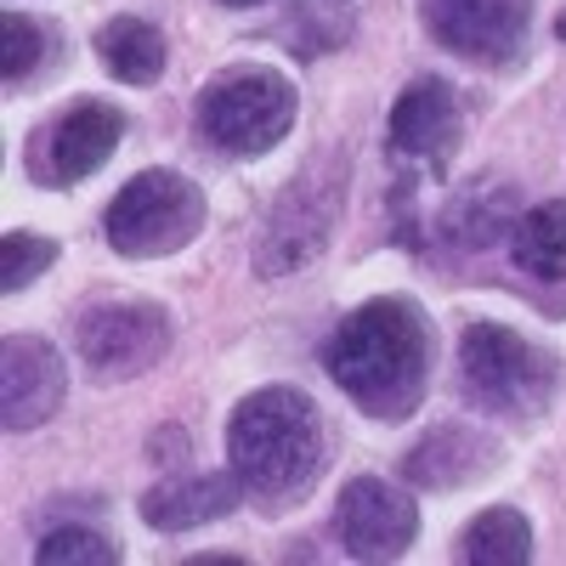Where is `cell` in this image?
<instances>
[{"mask_svg":"<svg viewBox=\"0 0 566 566\" xmlns=\"http://www.w3.org/2000/svg\"><path fill=\"white\" fill-rule=\"evenodd\" d=\"M312 7H328V12H346L352 0H312Z\"/></svg>","mask_w":566,"mask_h":566,"instance_id":"603a6c76","label":"cell"},{"mask_svg":"<svg viewBox=\"0 0 566 566\" xmlns=\"http://www.w3.org/2000/svg\"><path fill=\"white\" fill-rule=\"evenodd\" d=\"M205 221H210V205H205V187L193 176L142 170L103 210V239L130 261H159V255H176L193 244L205 232Z\"/></svg>","mask_w":566,"mask_h":566,"instance_id":"5b68a950","label":"cell"},{"mask_svg":"<svg viewBox=\"0 0 566 566\" xmlns=\"http://www.w3.org/2000/svg\"><path fill=\"white\" fill-rule=\"evenodd\" d=\"M57 29L34 18V12H7L0 18V74H7V85H34L45 69L57 63Z\"/></svg>","mask_w":566,"mask_h":566,"instance_id":"d6986e66","label":"cell"},{"mask_svg":"<svg viewBox=\"0 0 566 566\" xmlns=\"http://www.w3.org/2000/svg\"><path fill=\"white\" fill-rule=\"evenodd\" d=\"M227 464L261 510L295 504L323 470V413L301 386H261L227 419Z\"/></svg>","mask_w":566,"mask_h":566,"instance_id":"7a4b0ae2","label":"cell"},{"mask_svg":"<svg viewBox=\"0 0 566 566\" xmlns=\"http://www.w3.org/2000/svg\"><path fill=\"white\" fill-rule=\"evenodd\" d=\"M52 266H57V239H45V232L18 227V232L0 239V290H7V295L29 290V283L40 272H52Z\"/></svg>","mask_w":566,"mask_h":566,"instance_id":"44dd1931","label":"cell"},{"mask_svg":"<svg viewBox=\"0 0 566 566\" xmlns=\"http://www.w3.org/2000/svg\"><path fill=\"white\" fill-rule=\"evenodd\" d=\"M34 560L40 566H119L125 549H119V538H108L97 527H52L34 544Z\"/></svg>","mask_w":566,"mask_h":566,"instance_id":"ffe728a7","label":"cell"},{"mask_svg":"<svg viewBox=\"0 0 566 566\" xmlns=\"http://www.w3.org/2000/svg\"><path fill=\"white\" fill-rule=\"evenodd\" d=\"M340 210H346V159L323 154L283 187V199L272 205L266 239L255 250L261 277H290L306 261H317L328 250V239H335Z\"/></svg>","mask_w":566,"mask_h":566,"instance_id":"52a82bcc","label":"cell"},{"mask_svg":"<svg viewBox=\"0 0 566 566\" xmlns=\"http://www.w3.org/2000/svg\"><path fill=\"white\" fill-rule=\"evenodd\" d=\"M69 402V357L45 335H7L0 346V424L12 437L40 431Z\"/></svg>","mask_w":566,"mask_h":566,"instance_id":"30bf717a","label":"cell"},{"mask_svg":"<svg viewBox=\"0 0 566 566\" xmlns=\"http://www.w3.org/2000/svg\"><path fill=\"white\" fill-rule=\"evenodd\" d=\"M295 80L272 63H232L199 91V136L227 159H261L295 130Z\"/></svg>","mask_w":566,"mask_h":566,"instance_id":"277c9868","label":"cell"},{"mask_svg":"<svg viewBox=\"0 0 566 566\" xmlns=\"http://www.w3.org/2000/svg\"><path fill=\"white\" fill-rule=\"evenodd\" d=\"M504 459L499 437L482 431V424H464V419H448V424H431L408 453H402V476L413 488H431V493H459L470 482L493 476Z\"/></svg>","mask_w":566,"mask_h":566,"instance_id":"4fadbf2b","label":"cell"},{"mask_svg":"<svg viewBox=\"0 0 566 566\" xmlns=\"http://www.w3.org/2000/svg\"><path fill=\"white\" fill-rule=\"evenodd\" d=\"M216 7H227V12H244V7H266V0H216Z\"/></svg>","mask_w":566,"mask_h":566,"instance_id":"7402d4cb","label":"cell"},{"mask_svg":"<svg viewBox=\"0 0 566 566\" xmlns=\"http://www.w3.org/2000/svg\"><path fill=\"white\" fill-rule=\"evenodd\" d=\"M459 386L482 413L538 419L560 391V357L522 328L476 317L459 335Z\"/></svg>","mask_w":566,"mask_h":566,"instance_id":"3957f363","label":"cell"},{"mask_svg":"<svg viewBox=\"0 0 566 566\" xmlns=\"http://www.w3.org/2000/svg\"><path fill=\"white\" fill-rule=\"evenodd\" d=\"M555 40H560V45H566V12H560V18H555Z\"/></svg>","mask_w":566,"mask_h":566,"instance_id":"cb8c5ba5","label":"cell"},{"mask_svg":"<svg viewBox=\"0 0 566 566\" xmlns=\"http://www.w3.org/2000/svg\"><path fill=\"white\" fill-rule=\"evenodd\" d=\"M437 328L413 295H374L346 312L323 340V374L368 419L402 424L431 391Z\"/></svg>","mask_w":566,"mask_h":566,"instance_id":"6da1fadb","label":"cell"},{"mask_svg":"<svg viewBox=\"0 0 566 566\" xmlns=\"http://www.w3.org/2000/svg\"><path fill=\"white\" fill-rule=\"evenodd\" d=\"M459 130H464V114L442 74H419L391 103V119H386L391 154L408 165H431V170L448 165V154L459 148Z\"/></svg>","mask_w":566,"mask_h":566,"instance_id":"7c38bea8","label":"cell"},{"mask_svg":"<svg viewBox=\"0 0 566 566\" xmlns=\"http://www.w3.org/2000/svg\"><path fill=\"white\" fill-rule=\"evenodd\" d=\"M459 560L476 566H527L533 560V522L510 504L482 510L476 522L459 533Z\"/></svg>","mask_w":566,"mask_h":566,"instance_id":"ac0fdd59","label":"cell"},{"mask_svg":"<svg viewBox=\"0 0 566 566\" xmlns=\"http://www.w3.org/2000/svg\"><path fill=\"white\" fill-rule=\"evenodd\" d=\"M119 142H125V114L114 103L85 97V103L63 108L52 125L40 130L29 165H34L40 187H74L85 176H97L119 154Z\"/></svg>","mask_w":566,"mask_h":566,"instance_id":"9c48e42d","label":"cell"},{"mask_svg":"<svg viewBox=\"0 0 566 566\" xmlns=\"http://www.w3.org/2000/svg\"><path fill=\"white\" fill-rule=\"evenodd\" d=\"M335 527L352 560H397L419 538V504L386 476H352L335 504Z\"/></svg>","mask_w":566,"mask_h":566,"instance_id":"8fae6325","label":"cell"},{"mask_svg":"<svg viewBox=\"0 0 566 566\" xmlns=\"http://www.w3.org/2000/svg\"><path fill=\"white\" fill-rule=\"evenodd\" d=\"M510 261L533 283H566V199H544L515 216Z\"/></svg>","mask_w":566,"mask_h":566,"instance_id":"2e32d148","label":"cell"},{"mask_svg":"<svg viewBox=\"0 0 566 566\" xmlns=\"http://www.w3.org/2000/svg\"><path fill=\"white\" fill-rule=\"evenodd\" d=\"M170 340H176L170 312L159 301H142V295L85 301L80 306V323H74V352H80L85 374L97 386L142 380L154 363H165Z\"/></svg>","mask_w":566,"mask_h":566,"instance_id":"8992f818","label":"cell"},{"mask_svg":"<svg viewBox=\"0 0 566 566\" xmlns=\"http://www.w3.org/2000/svg\"><path fill=\"white\" fill-rule=\"evenodd\" d=\"M515 216H522V199H515L510 181H476V187H464V193L448 199L437 232L453 250H488L499 232L515 227Z\"/></svg>","mask_w":566,"mask_h":566,"instance_id":"9a60e30c","label":"cell"},{"mask_svg":"<svg viewBox=\"0 0 566 566\" xmlns=\"http://www.w3.org/2000/svg\"><path fill=\"white\" fill-rule=\"evenodd\" d=\"M419 18L442 52L464 63L515 69L527 57L533 0H419Z\"/></svg>","mask_w":566,"mask_h":566,"instance_id":"ba28073f","label":"cell"},{"mask_svg":"<svg viewBox=\"0 0 566 566\" xmlns=\"http://www.w3.org/2000/svg\"><path fill=\"white\" fill-rule=\"evenodd\" d=\"M97 57L125 85H154L170 63V45L148 18H114V23L97 29Z\"/></svg>","mask_w":566,"mask_h":566,"instance_id":"e0dca14e","label":"cell"},{"mask_svg":"<svg viewBox=\"0 0 566 566\" xmlns=\"http://www.w3.org/2000/svg\"><path fill=\"white\" fill-rule=\"evenodd\" d=\"M250 493L244 482L227 470H205V476H176V482H159L154 493H142L136 515L148 522L154 533H193L205 522H221V515H232Z\"/></svg>","mask_w":566,"mask_h":566,"instance_id":"5bb4252c","label":"cell"}]
</instances>
